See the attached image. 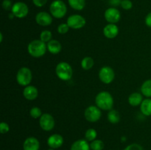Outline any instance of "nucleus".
Returning <instances> with one entry per match:
<instances>
[{"instance_id":"obj_19","label":"nucleus","mask_w":151,"mask_h":150,"mask_svg":"<svg viewBox=\"0 0 151 150\" xmlns=\"http://www.w3.org/2000/svg\"><path fill=\"white\" fill-rule=\"evenodd\" d=\"M143 101V97L139 93H133L128 97V102L131 106L137 107L140 105Z\"/></svg>"},{"instance_id":"obj_14","label":"nucleus","mask_w":151,"mask_h":150,"mask_svg":"<svg viewBox=\"0 0 151 150\" xmlns=\"http://www.w3.org/2000/svg\"><path fill=\"white\" fill-rule=\"evenodd\" d=\"M39 141L34 137L27 138L23 144L24 150H39Z\"/></svg>"},{"instance_id":"obj_30","label":"nucleus","mask_w":151,"mask_h":150,"mask_svg":"<svg viewBox=\"0 0 151 150\" xmlns=\"http://www.w3.org/2000/svg\"><path fill=\"white\" fill-rule=\"evenodd\" d=\"M120 5L122 8H123L124 10H130L133 7L132 2L130 0H122Z\"/></svg>"},{"instance_id":"obj_15","label":"nucleus","mask_w":151,"mask_h":150,"mask_svg":"<svg viewBox=\"0 0 151 150\" xmlns=\"http://www.w3.org/2000/svg\"><path fill=\"white\" fill-rule=\"evenodd\" d=\"M119 33V28L115 24H109L103 29V34L108 38H114Z\"/></svg>"},{"instance_id":"obj_22","label":"nucleus","mask_w":151,"mask_h":150,"mask_svg":"<svg viewBox=\"0 0 151 150\" xmlns=\"http://www.w3.org/2000/svg\"><path fill=\"white\" fill-rule=\"evenodd\" d=\"M141 91L146 97H151V79H147L145 81L142 85Z\"/></svg>"},{"instance_id":"obj_8","label":"nucleus","mask_w":151,"mask_h":150,"mask_svg":"<svg viewBox=\"0 0 151 150\" xmlns=\"http://www.w3.org/2000/svg\"><path fill=\"white\" fill-rule=\"evenodd\" d=\"M39 125L44 131H50L54 128L55 120L52 115L44 113L39 118Z\"/></svg>"},{"instance_id":"obj_5","label":"nucleus","mask_w":151,"mask_h":150,"mask_svg":"<svg viewBox=\"0 0 151 150\" xmlns=\"http://www.w3.org/2000/svg\"><path fill=\"white\" fill-rule=\"evenodd\" d=\"M32 72L27 67H22L18 71L16 74V81L22 86H27L32 80Z\"/></svg>"},{"instance_id":"obj_34","label":"nucleus","mask_w":151,"mask_h":150,"mask_svg":"<svg viewBox=\"0 0 151 150\" xmlns=\"http://www.w3.org/2000/svg\"><path fill=\"white\" fill-rule=\"evenodd\" d=\"M48 0H32V2L37 7H43L44 5H45L46 3L47 2Z\"/></svg>"},{"instance_id":"obj_38","label":"nucleus","mask_w":151,"mask_h":150,"mask_svg":"<svg viewBox=\"0 0 151 150\" xmlns=\"http://www.w3.org/2000/svg\"><path fill=\"white\" fill-rule=\"evenodd\" d=\"M48 150H55L54 149H48Z\"/></svg>"},{"instance_id":"obj_2","label":"nucleus","mask_w":151,"mask_h":150,"mask_svg":"<svg viewBox=\"0 0 151 150\" xmlns=\"http://www.w3.org/2000/svg\"><path fill=\"white\" fill-rule=\"evenodd\" d=\"M47 46L46 43L41 40H34L31 41L27 46L29 54L33 57H41L44 55L47 51Z\"/></svg>"},{"instance_id":"obj_33","label":"nucleus","mask_w":151,"mask_h":150,"mask_svg":"<svg viewBox=\"0 0 151 150\" xmlns=\"http://www.w3.org/2000/svg\"><path fill=\"white\" fill-rule=\"evenodd\" d=\"M2 7L6 10H12L13 5H12L11 1L10 0H4L2 2Z\"/></svg>"},{"instance_id":"obj_17","label":"nucleus","mask_w":151,"mask_h":150,"mask_svg":"<svg viewBox=\"0 0 151 150\" xmlns=\"http://www.w3.org/2000/svg\"><path fill=\"white\" fill-rule=\"evenodd\" d=\"M90 144L86 140L80 139L72 144L70 150H90Z\"/></svg>"},{"instance_id":"obj_21","label":"nucleus","mask_w":151,"mask_h":150,"mask_svg":"<svg viewBox=\"0 0 151 150\" xmlns=\"http://www.w3.org/2000/svg\"><path fill=\"white\" fill-rule=\"evenodd\" d=\"M72 8L76 10H81L85 7L86 0H68Z\"/></svg>"},{"instance_id":"obj_1","label":"nucleus","mask_w":151,"mask_h":150,"mask_svg":"<svg viewBox=\"0 0 151 150\" xmlns=\"http://www.w3.org/2000/svg\"><path fill=\"white\" fill-rule=\"evenodd\" d=\"M95 103L100 110H111L114 105V99L110 93L102 91L96 96Z\"/></svg>"},{"instance_id":"obj_9","label":"nucleus","mask_w":151,"mask_h":150,"mask_svg":"<svg viewBox=\"0 0 151 150\" xmlns=\"http://www.w3.org/2000/svg\"><path fill=\"white\" fill-rule=\"evenodd\" d=\"M114 71L109 66H104L99 71V78L105 84L111 83L114 79Z\"/></svg>"},{"instance_id":"obj_7","label":"nucleus","mask_w":151,"mask_h":150,"mask_svg":"<svg viewBox=\"0 0 151 150\" xmlns=\"http://www.w3.org/2000/svg\"><path fill=\"white\" fill-rule=\"evenodd\" d=\"M69 26L74 29H79L83 27L86 24V19L81 15H72L67 19Z\"/></svg>"},{"instance_id":"obj_11","label":"nucleus","mask_w":151,"mask_h":150,"mask_svg":"<svg viewBox=\"0 0 151 150\" xmlns=\"http://www.w3.org/2000/svg\"><path fill=\"white\" fill-rule=\"evenodd\" d=\"M105 19L109 24H116L121 18L120 12L115 7H110L105 12Z\"/></svg>"},{"instance_id":"obj_35","label":"nucleus","mask_w":151,"mask_h":150,"mask_svg":"<svg viewBox=\"0 0 151 150\" xmlns=\"http://www.w3.org/2000/svg\"><path fill=\"white\" fill-rule=\"evenodd\" d=\"M122 0H109V4L113 7H117L120 5Z\"/></svg>"},{"instance_id":"obj_23","label":"nucleus","mask_w":151,"mask_h":150,"mask_svg":"<svg viewBox=\"0 0 151 150\" xmlns=\"http://www.w3.org/2000/svg\"><path fill=\"white\" fill-rule=\"evenodd\" d=\"M94 60L91 57H86L81 61V67L84 70H89L94 66Z\"/></svg>"},{"instance_id":"obj_13","label":"nucleus","mask_w":151,"mask_h":150,"mask_svg":"<svg viewBox=\"0 0 151 150\" xmlns=\"http://www.w3.org/2000/svg\"><path fill=\"white\" fill-rule=\"evenodd\" d=\"M63 144V138L59 134H53L49 137L47 144L51 149L60 148Z\"/></svg>"},{"instance_id":"obj_36","label":"nucleus","mask_w":151,"mask_h":150,"mask_svg":"<svg viewBox=\"0 0 151 150\" xmlns=\"http://www.w3.org/2000/svg\"><path fill=\"white\" fill-rule=\"evenodd\" d=\"M145 24L147 26L151 27V12L147 15L145 18Z\"/></svg>"},{"instance_id":"obj_37","label":"nucleus","mask_w":151,"mask_h":150,"mask_svg":"<svg viewBox=\"0 0 151 150\" xmlns=\"http://www.w3.org/2000/svg\"><path fill=\"white\" fill-rule=\"evenodd\" d=\"M0 36H1V40H0V41H1V42H2V41H3V37H2V33H0Z\"/></svg>"},{"instance_id":"obj_28","label":"nucleus","mask_w":151,"mask_h":150,"mask_svg":"<svg viewBox=\"0 0 151 150\" xmlns=\"http://www.w3.org/2000/svg\"><path fill=\"white\" fill-rule=\"evenodd\" d=\"M29 114L32 116V118L33 119H38V118L41 117L42 116V113H41V110L38 107H34L29 111Z\"/></svg>"},{"instance_id":"obj_26","label":"nucleus","mask_w":151,"mask_h":150,"mask_svg":"<svg viewBox=\"0 0 151 150\" xmlns=\"http://www.w3.org/2000/svg\"><path fill=\"white\" fill-rule=\"evenodd\" d=\"M90 148L92 150H103L104 148V143L101 140H94L90 144Z\"/></svg>"},{"instance_id":"obj_27","label":"nucleus","mask_w":151,"mask_h":150,"mask_svg":"<svg viewBox=\"0 0 151 150\" xmlns=\"http://www.w3.org/2000/svg\"><path fill=\"white\" fill-rule=\"evenodd\" d=\"M52 32L50 30H44L41 32L40 35V40L44 43H48L52 40Z\"/></svg>"},{"instance_id":"obj_10","label":"nucleus","mask_w":151,"mask_h":150,"mask_svg":"<svg viewBox=\"0 0 151 150\" xmlns=\"http://www.w3.org/2000/svg\"><path fill=\"white\" fill-rule=\"evenodd\" d=\"M11 11L16 17L22 19V18H24L27 16L28 13H29V9L25 3L19 1V2H16L13 4Z\"/></svg>"},{"instance_id":"obj_18","label":"nucleus","mask_w":151,"mask_h":150,"mask_svg":"<svg viewBox=\"0 0 151 150\" xmlns=\"http://www.w3.org/2000/svg\"><path fill=\"white\" fill-rule=\"evenodd\" d=\"M47 49L51 54H58L61 50V44L57 40H51L47 43Z\"/></svg>"},{"instance_id":"obj_31","label":"nucleus","mask_w":151,"mask_h":150,"mask_svg":"<svg viewBox=\"0 0 151 150\" xmlns=\"http://www.w3.org/2000/svg\"><path fill=\"white\" fill-rule=\"evenodd\" d=\"M124 150H143L142 146L138 144H132L128 145Z\"/></svg>"},{"instance_id":"obj_25","label":"nucleus","mask_w":151,"mask_h":150,"mask_svg":"<svg viewBox=\"0 0 151 150\" xmlns=\"http://www.w3.org/2000/svg\"><path fill=\"white\" fill-rule=\"evenodd\" d=\"M97 131L95 130L94 129H87L86 132L85 133V137H86V140L87 141H93L96 139L97 138Z\"/></svg>"},{"instance_id":"obj_12","label":"nucleus","mask_w":151,"mask_h":150,"mask_svg":"<svg viewBox=\"0 0 151 150\" xmlns=\"http://www.w3.org/2000/svg\"><path fill=\"white\" fill-rule=\"evenodd\" d=\"M52 16L49 14L47 12H40L35 16V21L37 24L41 26H49L52 22Z\"/></svg>"},{"instance_id":"obj_16","label":"nucleus","mask_w":151,"mask_h":150,"mask_svg":"<svg viewBox=\"0 0 151 150\" xmlns=\"http://www.w3.org/2000/svg\"><path fill=\"white\" fill-rule=\"evenodd\" d=\"M38 89L32 85H27L23 91V95L27 100H35L38 96Z\"/></svg>"},{"instance_id":"obj_32","label":"nucleus","mask_w":151,"mask_h":150,"mask_svg":"<svg viewBox=\"0 0 151 150\" xmlns=\"http://www.w3.org/2000/svg\"><path fill=\"white\" fill-rule=\"evenodd\" d=\"M9 129H10V127H9V125L7 123H5V122H1L0 124V132L1 134L7 133L9 131Z\"/></svg>"},{"instance_id":"obj_24","label":"nucleus","mask_w":151,"mask_h":150,"mask_svg":"<svg viewBox=\"0 0 151 150\" xmlns=\"http://www.w3.org/2000/svg\"><path fill=\"white\" fill-rule=\"evenodd\" d=\"M108 119L111 124H117L119 121V113L116 110H111L108 114Z\"/></svg>"},{"instance_id":"obj_4","label":"nucleus","mask_w":151,"mask_h":150,"mask_svg":"<svg viewBox=\"0 0 151 150\" xmlns=\"http://www.w3.org/2000/svg\"><path fill=\"white\" fill-rule=\"evenodd\" d=\"M50 10L51 15L56 19H62L67 12L66 4L61 0H55L50 4Z\"/></svg>"},{"instance_id":"obj_20","label":"nucleus","mask_w":151,"mask_h":150,"mask_svg":"<svg viewBox=\"0 0 151 150\" xmlns=\"http://www.w3.org/2000/svg\"><path fill=\"white\" fill-rule=\"evenodd\" d=\"M140 110L142 113L145 116H151V99H145L140 104Z\"/></svg>"},{"instance_id":"obj_6","label":"nucleus","mask_w":151,"mask_h":150,"mask_svg":"<svg viewBox=\"0 0 151 150\" xmlns=\"http://www.w3.org/2000/svg\"><path fill=\"white\" fill-rule=\"evenodd\" d=\"M86 119L89 122H96L101 117V111L97 106L91 105L87 107L84 113Z\"/></svg>"},{"instance_id":"obj_3","label":"nucleus","mask_w":151,"mask_h":150,"mask_svg":"<svg viewBox=\"0 0 151 150\" xmlns=\"http://www.w3.org/2000/svg\"><path fill=\"white\" fill-rule=\"evenodd\" d=\"M55 72L58 77L63 81L69 80L72 78L73 73L72 66L66 62L59 63L56 66Z\"/></svg>"},{"instance_id":"obj_29","label":"nucleus","mask_w":151,"mask_h":150,"mask_svg":"<svg viewBox=\"0 0 151 150\" xmlns=\"http://www.w3.org/2000/svg\"><path fill=\"white\" fill-rule=\"evenodd\" d=\"M69 28L70 27H69L67 24H61L58 26V32L59 34L63 35V34H66L69 31Z\"/></svg>"}]
</instances>
